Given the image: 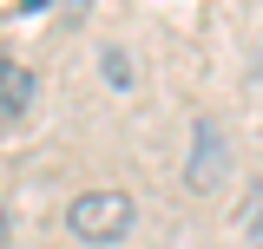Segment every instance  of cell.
I'll list each match as a JSON object with an SVG mask.
<instances>
[{
  "label": "cell",
  "instance_id": "8",
  "mask_svg": "<svg viewBox=\"0 0 263 249\" xmlns=\"http://www.w3.org/2000/svg\"><path fill=\"white\" fill-rule=\"evenodd\" d=\"M20 7H27V13H40V7H46V0H20Z\"/></svg>",
  "mask_w": 263,
  "mask_h": 249
},
{
  "label": "cell",
  "instance_id": "6",
  "mask_svg": "<svg viewBox=\"0 0 263 249\" xmlns=\"http://www.w3.org/2000/svg\"><path fill=\"white\" fill-rule=\"evenodd\" d=\"M7 236H13V217H7V203H0V243H7Z\"/></svg>",
  "mask_w": 263,
  "mask_h": 249
},
{
  "label": "cell",
  "instance_id": "1",
  "mask_svg": "<svg viewBox=\"0 0 263 249\" xmlns=\"http://www.w3.org/2000/svg\"><path fill=\"white\" fill-rule=\"evenodd\" d=\"M66 230L79 236V243H125L132 230H138V203H132L125 190H79L72 203H66Z\"/></svg>",
  "mask_w": 263,
  "mask_h": 249
},
{
  "label": "cell",
  "instance_id": "9",
  "mask_svg": "<svg viewBox=\"0 0 263 249\" xmlns=\"http://www.w3.org/2000/svg\"><path fill=\"white\" fill-rule=\"evenodd\" d=\"M72 13H86V0H72Z\"/></svg>",
  "mask_w": 263,
  "mask_h": 249
},
{
  "label": "cell",
  "instance_id": "4",
  "mask_svg": "<svg viewBox=\"0 0 263 249\" xmlns=\"http://www.w3.org/2000/svg\"><path fill=\"white\" fill-rule=\"evenodd\" d=\"M99 79H105L112 92H138V79H145V66L132 59L125 46H105V53H99Z\"/></svg>",
  "mask_w": 263,
  "mask_h": 249
},
{
  "label": "cell",
  "instance_id": "2",
  "mask_svg": "<svg viewBox=\"0 0 263 249\" xmlns=\"http://www.w3.org/2000/svg\"><path fill=\"white\" fill-rule=\"evenodd\" d=\"M230 177V138H224V125L211 118V112H197L191 118V157H184V190H217Z\"/></svg>",
  "mask_w": 263,
  "mask_h": 249
},
{
  "label": "cell",
  "instance_id": "5",
  "mask_svg": "<svg viewBox=\"0 0 263 249\" xmlns=\"http://www.w3.org/2000/svg\"><path fill=\"white\" fill-rule=\"evenodd\" d=\"M243 236H250V249H263V177L250 184V197H243Z\"/></svg>",
  "mask_w": 263,
  "mask_h": 249
},
{
  "label": "cell",
  "instance_id": "7",
  "mask_svg": "<svg viewBox=\"0 0 263 249\" xmlns=\"http://www.w3.org/2000/svg\"><path fill=\"white\" fill-rule=\"evenodd\" d=\"M250 79H263V46H257V59H250Z\"/></svg>",
  "mask_w": 263,
  "mask_h": 249
},
{
  "label": "cell",
  "instance_id": "3",
  "mask_svg": "<svg viewBox=\"0 0 263 249\" xmlns=\"http://www.w3.org/2000/svg\"><path fill=\"white\" fill-rule=\"evenodd\" d=\"M33 98H40V79L20 59H0V118H27Z\"/></svg>",
  "mask_w": 263,
  "mask_h": 249
}]
</instances>
